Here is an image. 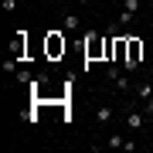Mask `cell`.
<instances>
[{
  "label": "cell",
  "mask_w": 153,
  "mask_h": 153,
  "mask_svg": "<svg viewBox=\"0 0 153 153\" xmlns=\"http://www.w3.org/2000/svg\"><path fill=\"white\" fill-rule=\"evenodd\" d=\"M99 58H109V41H102L95 31L85 34V71H88V61H99Z\"/></svg>",
  "instance_id": "1"
},
{
  "label": "cell",
  "mask_w": 153,
  "mask_h": 153,
  "mask_svg": "<svg viewBox=\"0 0 153 153\" xmlns=\"http://www.w3.org/2000/svg\"><path fill=\"white\" fill-rule=\"evenodd\" d=\"M140 61H143V41L140 38H126V61H123V68L126 71H136Z\"/></svg>",
  "instance_id": "2"
},
{
  "label": "cell",
  "mask_w": 153,
  "mask_h": 153,
  "mask_svg": "<svg viewBox=\"0 0 153 153\" xmlns=\"http://www.w3.org/2000/svg\"><path fill=\"white\" fill-rule=\"evenodd\" d=\"M105 78L116 85V92H129V88H136V85H133V78H129V71L119 68V65H109V68H105Z\"/></svg>",
  "instance_id": "3"
},
{
  "label": "cell",
  "mask_w": 153,
  "mask_h": 153,
  "mask_svg": "<svg viewBox=\"0 0 153 153\" xmlns=\"http://www.w3.org/2000/svg\"><path fill=\"white\" fill-rule=\"evenodd\" d=\"M44 51H48V58H61V55L68 51V41L61 38L58 31H51L48 38H44Z\"/></svg>",
  "instance_id": "4"
},
{
  "label": "cell",
  "mask_w": 153,
  "mask_h": 153,
  "mask_svg": "<svg viewBox=\"0 0 153 153\" xmlns=\"http://www.w3.org/2000/svg\"><path fill=\"white\" fill-rule=\"evenodd\" d=\"M123 123H126V129H129V133H143V126H146V112H140V109H126Z\"/></svg>",
  "instance_id": "5"
},
{
  "label": "cell",
  "mask_w": 153,
  "mask_h": 153,
  "mask_svg": "<svg viewBox=\"0 0 153 153\" xmlns=\"http://www.w3.org/2000/svg\"><path fill=\"white\" fill-rule=\"evenodd\" d=\"M112 116H116V109H112L109 102H102V105H99V109H95V123L109 126V123H112Z\"/></svg>",
  "instance_id": "6"
},
{
  "label": "cell",
  "mask_w": 153,
  "mask_h": 153,
  "mask_svg": "<svg viewBox=\"0 0 153 153\" xmlns=\"http://www.w3.org/2000/svg\"><path fill=\"white\" fill-rule=\"evenodd\" d=\"M61 27H65L68 34H75L78 27H82V17H78V14H65V17H61Z\"/></svg>",
  "instance_id": "7"
},
{
  "label": "cell",
  "mask_w": 153,
  "mask_h": 153,
  "mask_svg": "<svg viewBox=\"0 0 153 153\" xmlns=\"http://www.w3.org/2000/svg\"><path fill=\"white\" fill-rule=\"evenodd\" d=\"M136 99H140V102L153 99V85H150V82H140V85H136Z\"/></svg>",
  "instance_id": "8"
},
{
  "label": "cell",
  "mask_w": 153,
  "mask_h": 153,
  "mask_svg": "<svg viewBox=\"0 0 153 153\" xmlns=\"http://www.w3.org/2000/svg\"><path fill=\"white\" fill-rule=\"evenodd\" d=\"M14 78H17L21 85H31V82H34V71H31V68H17V75H14Z\"/></svg>",
  "instance_id": "9"
},
{
  "label": "cell",
  "mask_w": 153,
  "mask_h": 153,
  "mask_svg": "<svg viewBox=\"0 0 153 153\" xmlns=\"http://www.w3.org/2000/svg\"><path fill=\"white\" fill-rule=\"evenodd\" d=\"M123 10H129V14H140V10H143V0H123Z\"/></svg>",
  "instance_id": "10"
},
{
  "label": "cell",
  "mask_w": 153,
  "mask_h": 153,
  "mask_svg": "<svg viewBox=\"0 0 153 153\" xmlns=\"http://www.w3.org/2000/svg\"><path fill=\"white\" fill-rule=\"evenodd\" d=\"M133 17H136V14H129V10H119V14H116V24H119V27H126V24H133Z\"/></svg>",
  "instance_id": "11"
},
{
  "label": "cell",
  "mask_w": 153,
  "mask_h": 153,
  "mask_svg": "<svg viewBox=\"0 0 153 153\" xmlns=\"http://www.w3.org/2000/svg\"><path fill=\"white\" fill-rule=\"evenodd\" d=\"M24 55V31H17V41H14V58Z\"/></svg>",
  "instance_id": "12"
},
{
  "label": "cell",
  "mask_w": 153,
  "mask_h": 153,
  "mask_svg": "<svg viewBox=\"0 0 153 153\" xmlns=\"http://www.w3.org/2000/svg\"><path fill=\"white\" fill-rule=\"evenodd\" d=\"M4 75H17V58H7L4 61Z\"/></svg>",
  "instance_id": "13"
},
{
  "label": "cell",
  "mask_w": 153,
  "mask_h": 153,
  "mask_svg": "<svg viewBox=\"0 0 153 153\" xmlns=\"http://www.w3.org/2000/svg\"><path fill=\"white\" fill-rule=\"evenodd\" d=\"M4 10H7V14H14V10H17V0H4Z\"/></svg>",
  "instance_id": "14"
},
{
  "label": "cell",
  "mask_w": 153,
  "mask_h": 153,
  "mask_svg": "<svg viewBox=\"0 0 153 153\" xmlns=\"http://www.w3.org/2000/svg\"><path fill=\"white\" fill-rule=\"evenodd\" d=\"M143 112H146V116H153V99H146V102H143Z\"/></svg>",
  "instance_id": "15"
},
{
  "label": "cell",
  "mask_w": 153,
  "mask_h": 153,
  "mask_svg": "<svg viewBox=\"0 0 153 153\" xmlns=\"http://www.w3.org/2000/svg\"><path fill=\"white\" fill-rule=\"evenodd\" d=\"M146 150H150V153H153V140H150V143H146Z\"/></svg>",
  "instance_id": "16"
},
{
  "label": "cell",
  "mask_w": 153,
  "mask_h": 153,
  "mask_svg": "<svg viewBox=\"0 0 153 153\" xmlns=\"http://www.w3.org/2000/svg\"><path fill=\"white\" fill-rule=\"evenodd\" d=\"M85 4H88V0H78V7H85Z\"/></svg>",
  "instance_id": "17"
},
{
  "label": "cell",
  "mask_w": 153,
  "mask_h": 153,
  "mask_svg": "<svg viewBox=\"0 0 153 153\" xmlns=\"http://www.w3.org/2000/svg\"><path fill=\"white\" fill-rule=\"evenodd\" d=\"M150 10H153V0H150Z\"/></svg>",
  "instance_id": "18"
}]
</instances>
